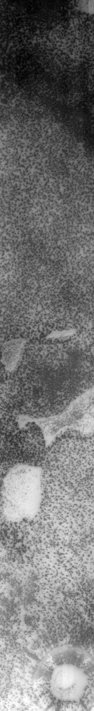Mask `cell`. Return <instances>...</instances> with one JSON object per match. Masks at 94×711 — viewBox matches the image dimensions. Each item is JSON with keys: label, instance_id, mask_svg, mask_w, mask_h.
<instances>
[{"label": "cell", "instance_id": "cell-1", "mask_svg": "<svg viewBox=\"0 0 94 711\" xmlns=\"http://www.w3.org/2000/svg\"><path fill=\"white\" fill-rule=\"evenodd\" d=\"M93 387V328L26 341L12 371L1 363V405L15 415L49 418Z\"/></svg>", "mask_w": 94, "mask_h": 711}, {"label": "cell", "instance_id": "cell-2", "mask_svg": "<svg viewBox=\"0 0 94 711\" xmlns=\"http://www.w3.org/2000/svg\"><path fill=\"white\" fill-rule=\"evenodd\" d=\"M41 530L67 545L93 540L92 435L70 428L57 436L41 465Z\"/></svg>", "mask_w": 94, "mask_h": 711}, {"label": "cell", "instance_id": "cell-3", "mask_svg": "<svg viewBox=\"0 0 94 711\" xmlns=\"http://www.w3.org/2000/svg\"><path fill=\"white\" fill-rule=\"evenodd\" d=\"M90 655L74 646H61L41 659L34 671L42 695L55 709L84 705L91 680Z\"/></svg>", "mask_w": 94, "mask_h": 711}, {"label": "cell", "instance_id": "cell-4", "mask_svg": "<svg viewBox=\"0 0 94 711\" xmlns=\"http://www.w3.org/2000/svg\"><path fill=\"white\" fill-rule=\"evenodd\" d=\"M41 467L17 465L1 475V520L19 522L35 518L41 501Z\"/></svg>", "mask_w": 94, "mask_h": 711}, {"label": "cell", "instance_id": "cell-5", "mask_svg": "<svg viewBox=\"0 0 94 711\" xmlns=\"http://www.w3.org/2000/svg\"><path fill=\"white\" fill-rule=\"evenodd\" d=\"M46 450L39 424L28 422L20 428L16 415L1 405V475L17 465L41 467Z\"/></svg>", "mask_w": 94, "mask_h": 711}, {"label": "cell", "instance_id": "cell-6", "mask_svg": "<svg viewBox=\"0 0 94 711\" xmlns=\"http://www.w3.org/2000/svg\"><path fill=\"white\" fill-rule=\"evenodd\" d=\"M43 432L53 435L64 427L72 426L84 433L93 435V390L76 399L62 413L39 422Z\"/></svg>", "mask_w": 94, "mask_h": 711}, {"label": "cell", "instance_id": "cell-7", "mask_svg": "<svg viewBox=\"0 0 94 711\" xmlns=\"http://www.w3.org/2000/svg\"><path fill=\"white\" fill-rule=\"evenodd\" d=\"M25 342L24 340L17 339L1 343V363L9 371L16 366Z\"/></svg>", "mask_w": 94, "mask_h": 711}]
</instances>
